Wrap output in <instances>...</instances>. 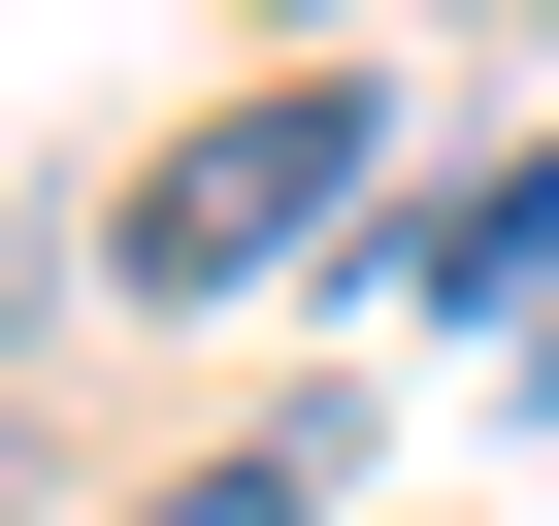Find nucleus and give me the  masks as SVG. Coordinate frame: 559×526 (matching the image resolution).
<instances>
[{"label": "nucleus", "instance_id": "obj_2", "mask_svg": "<svg viewBox=\"0 0 559 526\" xmlns=\"http://www.w3.org/2000/svg\"><path fill=\"white\" fill-rule=\"evenodd\" d=\"M330 461H362V428H330V395H297V428H230V461H165V493H132V526H330Z\"/></svg>", "mask_w": 559, "mask_h": 526}, {"label": "nucleus", "instance_id": "obj_1", "mask_svg": "<svg viewBox=\"0 0 559 526\" xmlns=\"http://www.w3.org/2000/svg\"><path fill=\"white\" fill-rule=\"evenodd\" d=\"M330 198H362V99H330V67H297V99H198V132L99 198V297H263Z\"/></svg>", "mask_w": 559, "mask_h": 526}, {"label": "nucleus", "instance_id": "obj_3", "mask_svg": "<svg viewBox=\"0 0 559 526\" xmlns=\"http://www.w3.org/2000/svg\"><path fill=\"white\" fill-rule=\"evenodd\" d=\"M34 297H67V263H34V198H0V362H34Z\"/></svg>", "mask_w": 559, "mask_h": 526}]
</instances>
